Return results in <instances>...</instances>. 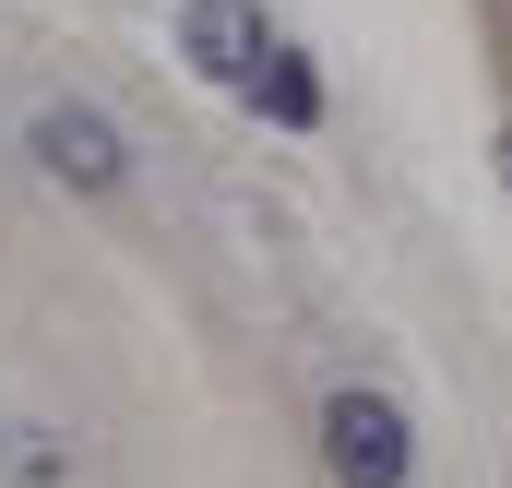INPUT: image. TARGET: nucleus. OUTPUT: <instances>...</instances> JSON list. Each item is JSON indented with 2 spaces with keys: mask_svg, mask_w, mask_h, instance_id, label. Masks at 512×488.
<instances>
[{
  "mask_svg": "<svg viewBox=\"0 0 512 488\" xmlns=\"http://www.w3.org/2000/svg\"><path fill=\"white\" fill-rule=\"evenodd\" d=\"M239 96H251V108H262L274 131H310V120H322V72H310L298 48H262V60H251V84H239Z\"/></svg>",
  "mask_w": 512,
  "mask_h": 488,
  "instance_id": "obj_4",
  "label": "nucleus"
},
{
  "mask_svg": "<svg viewBox=\"0 0 512 488\" xmlns=\"http://www.w3.org/2000/svg\"><path fill=\"white\" fill-rule=\"evenodd\" d=\"M24 143H36V167H48V179H72V191H120V167H131L120 120H108V108H72V96H60V108H36Z\"/></svg>",
  "mask_w": 512,
  "mask_h": 488,
  "instance_id": "obj_2",
  "label": "nucleus"
},
{
  "mask_svg": "<svg viewBox=\"0 0 512 488\" xmlns=\"http://www.w3.org/2000/svg\"><path fill=\"white\" fill-rule=\"evenodd\" d=\"M60 477H72V453H60L48 429H12V441H0V488H60Z\"/></svg>",
  "mask_w": 512,
  "mask_h": 488,
  "instance_id": "obj_5",
  "label": "nucleus"
},
{
  "mask_svg": "<svg viewBox=\"0 0 512 488\" xmlns=\"http://www.w3.org/2000/svg\"><path fill=\"white\" fill-rule=\"evenodd\" d=\"M322 465H334V488H405V465H417L405 405L370 393V381H346V393L322 405Z\"/></svg>",
  "mask_w": 512,
  "mask_h": 488,
  "instance_id": "obj_1",
  "label": "nucleus"
},
{
  "mask_svg": "<svg viewBox=\"0 0 512 488\" xmlns=\"http://www.w3.org/2000/svg\"><path fill=\"white\" fill-rule=\"evenodd\" d=\"M501 179H512V131H501Z\"/></svg>",
  "mask_w": 512,
  "mask_h": 488,
  "instance_id": "obj_6",
  "label": "nucleus"
},
{
  "mask_svg": "<svg viewBox=\"0 0 512 488\" xmlns=\"http://www.w3.org/2000/svg\"><path fill=\"white\" fill-rule=\"evenodd\" d=\"M179 60L203 84H251L262 60V0H179Z\"/></svg>",
  "mask_w": 512,
  "mask_h": 488,
  "instance_id": "obj_3",
  "label": "nucleus"
}]
</instances>
